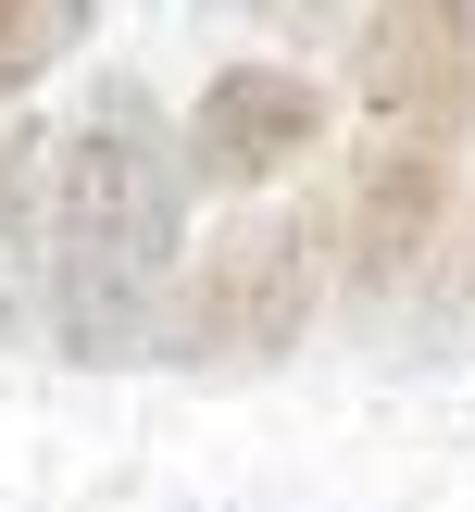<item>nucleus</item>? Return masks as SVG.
Segmentation results:
<instances>
[{
    "mask_svg": "<svg viewBox=\"0 0 475 512\" xmlns=\"http://www.w3.org/2000/svg\"><path fill=\"white\" fill-rule=\"evenodd\" d=\"M313 138H325V88L300 63H225L188 113V188H225L250 213V188H275Z\"/></svg>",
    "mask_w": 475,
    "mask_h": 512,
    "instance_id": "nucleus-4",
    "label": "nucleus"
},
{
    "mask_svg": "<svg viewBox=\"0 0 475 512\" xmlns=\"http://www.w3.org/2000/svg\"><path fill=\"white\" fill-rule=\"evenodd\" d=\"M188 238V125L138 75H100L50 150V325L75 363H138L175 325Z\"/></svg>",
    "mask_w": 475,
    "mask_h": 512,
    "instance_id": "nucleus-1",
    "label": "nucleus"
},
{
    "mask_svg": "<svg viewBox=\"0 0 475 512\" xmlns=\"http://www.w3.org/2000/svg\"><path fill=\"white\" fill-rule=\"evenodd\" d=\"M325 275H338V200H250L175 275V363H275V350L313 338Z\"/></svg>",
    "mask_w": 475,
    "mask_h": 512,
    "instance_id": "nucleus-2",
    "label": "nucleus"
},
{
    "mask_svg": "<svg viewBox=\"0 0 475 512\" xmlns=\"http://www.w3.org/2000/svg\"><path fill=\"white\" fill-rule=\"evenodd\" d=\"M75 38H88V0H0V100L38 88Z\"/></svg>",
    "mask_w": 475,
    "mask_h": 512,
    "instance_id": "nucleus-6",
    "label": "nucleus"
},
{
    "mask_svg": "<svg viewBox=\"0 0 475 512\" xmlns=\"http://www.w3.org/2000/svg\"><path fill=\"white\" fill-rule=\"evenodd\" d=\"M350 113H363L375 150L463 163V138H475V13H463V0L363 13V25H350Z\"/></svg>",
    "mask_w": 475,
    "mask_h": 512,
    "instance_id": "nucleus-3",
    "label": "nucleus"
},
{
    "mask_svg": "<svg viewBox=\"0 0 475 512\" xmlns=\"http://www.w3.org/2000/svg\"><path fill=\"white\" fill-rule=\"evenodd\" d=\"M50 150H63V125L0 113V350L50 300Z\"/></svg>",
    "mask_w": 475,
    "mask_h": 512,
    "instance_id": "nucleus-5",
    "label": "nucleus"
},
{
    "mask_svg": "<svg viewBox=\"0 0 475 512\" xmlns=\"http://www.w3.org/2000/svg\"><path fill=\"white\" fill-rule=\"evenodd\" d=\"M463 275H475V225H463Z\"/></svg>",
    "mask_w": 475,
    "mask_h": 512,
    "instance_id": "nucleus-7",
    "label": "nucleus"
}]
</instances>
